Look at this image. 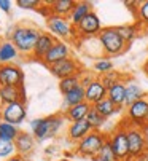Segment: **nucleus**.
I'll use <instances>...</instances> for the list:
<instances>
[{"instance_id": "obj_1", "label": "nucleus", "mask_w": 148, "mask_h": 161, "mask_svg": "<svg viewBox=\"0 0 148 161\" xmlns=\"http://www.w3.org/2000/svg\"><path fill=\"white\" fill-rule=\"evenodd\" d=\"M40 35L41 31L37 29L35 26H16L11 32L10 40L13 42V45L18 48L19 53L32 56Z\"/></svg>"}, {"instance_id": "obj_2", "label": "nucleus", "mask_w": 148, "mask_h": 161, "mask_svg": "<svg viewBox=\"0 0 148 161\" xmlns=\"http://www.w3.org/2000/svg\"><path fill=\"white\" fill-rule=\"evenodd\" d=\"M99 45H101L102 51L107 56H118L121 53H124L129 45L121 38V35L118 34L116 27H104L101 31V34L97 35Z\"/></svg>"}, {"instance_id": "obj_3", "label": "nucleus", "mask_w": 148, "mask_h": 161, "mask_svg": "<svg viewBox=\"0 0 148 161\" xmlns=\"http://www.w3.org/2000/svg\"><path fill=\"white\" fill-rule=\"evenodd\" d=\"M64 118L61 115H51L46 118H34L30 121V131L37 141H45L58 134Z\"/></svg>"}, {"instance_id": "obj_4", "label": "nucleus", "mask_w": 148, "mask_h": 161, "mask_svg": "<svg viewBox=\"0 0 148 161\" xmlns=\"http://www.w3.org/2000/svg\"><path fill=\"white\" fill-rule=\"evenodd\" d=\"M107 142V136L101 131H92L91 134H88L83 141H80L77 144V155L85 156V158H92L96 159L99 152L102 150V147Z\"/></svg>"}, {"instance_id": "obj_5", "label": "nucleus", "mask_w": 148, "mask_h": 161, "mask_svg": "<svg viewBox=\"0 0 148 161\" xmlns=\"http://www.w3.org/2000/svg\"><path fill=\"white\" fill-rule=\"evenodd\" d=\"M107 141L116 156L118 161H131V153H129V142H128V132H126V126L119 125L115 128V131L107 137Z\"/></svg>"}, {"instance_id": "obj_6", "label": "nucleus", "mask_w": 148, "mask_h": 161, "mask_svg": "<svg viewBox=\"0 0 148 161\" xmlns=\"http://www.w3.org/2000/svg\"><path fill=\"white\" fill-rule=\"evenodd\" d=\"M126 126V132H128V142H129V153L131 158H137L142 153H145L148 150V141H146V134L143 128L134 126L128 121Z\"/></svg>"}, {"instance_id": "obj_7", "label": "nucleus", "mask_w": 148, "mask_h": 161, "mask_svg": "<svg viewBox=\"0 0 148 161\" xmlns=\"http://www.w3.org/2000/svg\"><path fill=\"white\" fill-rule=\"evenodd\" d=\"M46 27H48V31H49L51 35L64 38V40H70V38L77 37V31L72 26L69 18H61V16L49 14L46 18Z\"/></svg>"}, {"instance_id": "obj_8", "label": "nucleus", "mask_w": 148, "mask_h": 161, "mask_svg": "<svg viewBox=\"0 0 148 161\" xmlns=\"http://www.w3.org/2000/svg\"><path fill=\"white\" fill-rule=\"evenodd\" d=\"M27 117V108L24 102H14L0 105V121H7L11 125H21Z\"/></svg>"}, {"instance_id": "obj_9", "label": "nucleus", "mask_w": 148, "mask_h": 161, "mask_svg": "<svg viewBox=\"0 0 148 161\" xmlns=\"http://www.w3.org/2000/svg\"><path fill=\"white\" fill-rule=\"evenodd\" d=\"M24 86V72L16 64H0V88Z\"/></svg>"}, {"instance_id": "obj_10", "label": "nucleus", "mask_w": 148, "mask_h": 161, "mask_svg": "<svg viewBox=\"0 0 148 161\" xmlns=\"http://www.w3.org/2000/svg\"><path fill=\"white\" fill-rule=\"evenodd\" d=\"M126 117H128V121L131 125L139 126V128H145V123L148 118V94H145V97H142L140 101H137L128 107Z\"/></svg>"}, {"instance_id": "obj_11", "label": "nucleus", "mask_w": 148, "mask_h": 161, "mask_svg": "<svg viewBox=\"0 0 148 161\" xmlns=\"http://www.w3.org/2000/svg\"><path fill=\"white\" fill-rule=\"evenodd\" d=\"M49 70H51V74L56 78H59V80H64V78L72 77V75H78V74L83 72L80 62L77 59H73V58H67V59L51 65V67H49Z\"/></svg>"}, {"instance_id": "obj_12", "label": "nucleus", "mask_w": 148, "mask_h": 161, "mask_svg": "<svg viewBox=\"0 0 148 161\" xmlns=\"http://www.w3.org/2000/svg\"><path fill=\"white\" fill-rule=\"evenodd\" d=\"M104 27H102V24H101V19H99V16L92 11V13H89L80 24L75 27V31H77V37H86V38H89V37H97L99 34H101V31H102Z\"/></svg>"}, {"instance_id": "obj_13", "label": "nucleus", "mask_w": 148, "mask_h": 161, "mask_svg": "<svg viewBox=\"0 0 148 161\" xmlns=\"http://www.w3.org/2000/svg\"><path fill=\"white\" fill-rule=\"evenodd\" d=\"M67 58H70V47H69V43L64 42V40H58L53 45V48L49 50L46 53V56L41 59V62L49 69L51 65H54V64H58V62H61V61H64Z\"/></svg>"}, {"instance_id": "obj_14", "label": "nucleus", "mask_w": 148, "mask_h": 161, "mask_svg": "<svg viewBox=\"0 0 148 161\" xmlns=\"http://www.w3.org/2000/svg\"><path fill=\"white\" fill-rule=\"evenodd\" d=\"M0 102L2 105L24 102L26 104V88L24 86H3L0 88Z\"/></svg>"}, {"instance_id": "obj_15", "label": "nucleus", "mask_w": 148, "mask_h": 161, "mask_svg": "<svg viewBox=\"0 0 148 161\" xmlns=\"http://www.w3.org/2000/svg\"><path fill=\"white\" fill-rule=\"evenodd\" d=\"M107 93L108 89L102 85V81L96 78L92 83H89L86 88H85V96H86V102L91 104V105H96L97 102H101L107 97Z\"/></svg>"}, {"instance_id": "obj_16", "label": "nucleus", "mask_w": 148, "mask_h": 161, "mask_svg": "<svg viewBox=\"0 0 148 161\" xmlns=\"http://www.w3.org/2000/svg\"><path fill=\"white\" fill-rule=\"evenodd\" d=\"M14 147H16V155H19L22 158L27 156L32 153V150L35 147V137L26 131H21L14 141Z\"/></svg>"}, {"instance_id": "obj_17", "label": "nucleus", "mask_w": 148, "mask_h": 161, "mask_svg": "<svg viewBox=\"0 0 148 161\" xmlns=\"http://www.w3.org/2000/svg\"><path fill=\"white\" fill-rule=\"evenodd\" d=\"M92 132V128L91 125L86 121V120H81V121H75V123H70L69 129H67V136L72 142H80L83 141L88 134Z\"/></svg>"}, {"instance_id": "obj_18", "label": "nucleus", "mask_w": 148, "mask_h": 161, "mask_svg": "<svg viewBox=\"0 0 148 161\" xmlns=\"http://www.w3.org/2000/svg\"><path fill=\"white\" fill-rule=\"evenodd\" d=\"M56 42H58V40H56L54 35H51L49 32H41V35H40L38 42H37V47H35V50H34L32 58L41 61V59L46 56V53L53 48V45H54Z\"/></svg>"}, {"instance_id": "obj_19", "label": "nucleus", "mask_w": 148, "mask_h": 161, "mask_svg": "<svg viewBox=\"0 0 148 161\" xmlns=\"http://www.w3.org/2000/svg\"><path fill=\"white\" fill-rule=\"evenodd\" d=\"M46 3L49 5L48 10L53 16L69 18L77 2H73V0H53V2H46Z\"/></svg>"}, {"instance_id": "obj_20", "label": "nucleus", "mask_w": 148, "mask_h": 161, "mask_svg": "<svg viewBox=\"0 0 148 161\" xmlns=\"http://www.w3.org/2000/svg\"><path fill=\"white\" fill-rule=\"evenodd\" d=\"M89 13H92V3L91 2H77L73 10H72V13H70V16H69V21L72 22L73 27H77Z\"/></svg>"}, {"instance_id": "obj_21", "label": "nucleus", "mask_w": 148, "mask_h": 161, "mask_svg": "<svg viewBox=\"0 0 148 161\" xmlns=\"http://www.w3.org/2000/svg\"><path fill=\"white\" fill-rule=\"evenodd\" d=\"M107 97L119 108L124 107V102H126V83L119 80L118 83H115L112 88H108V93H107Z\"/></svg>"}, {"instance_id": "obj_22", "label": "nucleus", "mask_w": 148, "mask_h": 161, "mask_svg": "<svg viewBox=\"0 0 148 161\" xmlns=\"http://www.w3.org/2000/svg\"><path fill=\"white\" fill-rule=\"evenodd\" d=\"M91 104H88V102H81V104H78V105H75V107H70V108H67L65 112H64V117L70 121V123H75V121H81V120H86V117H88V113H89V110H91Z\"/></svg>"}, {"instance_id": "obj_23", "label": "nucleus", "mask_w": 148, "mask_h": 161, "mask_svg": "<svg viewBox=\"0 0 148 161\" xmlns=\"http://www.w3.org/2000/svg\"><path fill=\"white\" fill-rule=\"evenodd\" d=\"M19 51L13 45L11 40H5L0 43V64H13V61L18 58Z\"/></svg>"}, {"instance_id": "obj_24", "label": "nucleus", "mask_w": 148, "mask_h": 161, "mask_svg": "<svg viewBox=\"0 0 148 161\" xmlns=\"http://www.w3.org/2000/svg\"><path fill=\"white\" fill-rule=\"evenodd\" d=\"M81 102H86V96H85V88L83 86H78L75 89H72L70 93L64 94V107L65 110L70 108V107H75Z\"/></svg>"}, {"instance_id": "obj_25", "label": "nucleus", "mask_w": 148, "mask_h": 161, "mask_svg": "<svg viewBox=\"0 0 148 161\" xmlns=\"http://www.w3.org/2000/svg\"><path fill=\"white\" fill-rule=\"evenodd\" d=\"M142 97H145V93H143V89L140 88V85H137L134 81L126 83V102H124V107L126 108L129 105H132L134 102L140 101Z\"/></svg>"}, {"instance_id": "obj_26", "label": "nucleus", "mask_w": 148, "mask_h": 161, "mask_svg": "<svg viewBox=\"0 0 148 161\" xmlns=\"http://www.w3.org/2000/svg\"><path fill=\"white\" fill-rule=\"evenodd\" d=\"M99 113L102 115L104 118H110L112 115H115V113H119L121 112V108L119 107H116L108 97H105L104 101H101V102H97L96 105H92Z\"/></svg>"}, {"instance_id": "obj_27", "label": "nucleus", "mask_w": 148, "mask_h": 161, "mask_svg": "<svg viewBox=\"0 0 148 161\" xmlns=\"http://www.w3.org/2000/svg\"><path fill=\"white\" fill-rule=\"evenodd\" d=\"M19 129L16 125H11V123H7V121H0V139L3 141H10V142H14L16 137L19 136Z\"/></svg>"}, {"instance_id": "obj_28", "label": "nucleus", "mask_w": 148, "mask_h": 161, "mask_svg": "<svg viewBox=\"0 0 148 161\" xmlns=\"http://www.w3.org/2000/svg\"><path fill=\"white\" fill-rule=\"evenodd\" d=\"M78 86H81V74L67 77V78H64V80L59 81V89H61L62 94L70 93L72 89H75V88H78Z\"/></svg>"}, {"instance_id": "obj_29", "label": "nucleus", "mask_w": 148, "mask_h": 161, "mask_svg": "<svg viewBox=\"0 0 148 161\" xmlns=\"http://www.w3.org/2000/svg\"><path fill=\"white\" fill-rule=\"evenodd\" d=\"M86 121L91 125V128H92V131H99L104 125H105V121H107V118H104L101 113H99L94 107H91V110H89V113H88V117H86Z\"/></svg>"}, {"instance_id": "obj_30", "label": "nucleus", "mask_w": 148, "mask_h": 161, "mask_svg": "<svg viewBox=\"0 0 148 161\" xmlns=\"http://www.w3.org/2000/svg\"><path fill=\"white\" fill-rule=\"evenodd\" d=\"M118 34L121 35V38L126 43H131L135 37H137V27L132 24H123V26H116Z\"/></svg>"}, {"instance_id": "obj_31", "label": "nucleus", "mask_w": 148, "mask_h": 161, "mask_svg": "<svg viewBox=\"0 0 148 161\" xmlns=\"http://www.w3.org/2000/svg\"><path fill=\"white\" fill-rule=\"evenodd\" d=\"M94 72L99 74V75H104V74H108L113 70V62L112 59L108 58H99L96 62H94Z\"/></svg>"}, {"instance_id": "obj_32", "label": "nucleus", "mask_w": 148, "mask_h": 161, "mask_svg": "<svg viewBox=\"0 0 148 161\" xmlns=\"http://www.w3.org/2000/svg\"><path fill=\"white\" fill-rule=\"evenodd\" d=\"M135 16L139 19L140 24L148 27V0L143 2H137V10H135Z\"/></svg>"}, {"instance_id": "obj_33", "label": "nucleus", "mask_w": 148, "mask_h": 161, "mask_svg": "<svg viewBox=\"0 0 148 161\" xmlns=\"http://www.w3.org/2000/svg\"><path fill=\"white\" fill-rule=\"evenodd\" d=\"M14 153H16L14 142L0 139V158H7V159H8V158L14 156Z\"/></svg>"}, {"instance_id": "obj_34", "label": "nucleus", "mask_w": 148, "mask_h": 161, "mask_svg": "<svg viewBox=\"0 0 148 161\" xmlns=\"http://www.w3.org/2000/svg\"><path fill=\"white\" fill-rule=\"evenodd\" d=\"M99 80H101V81H102V85L108 89V88H112L115 83H118L121 78H119V74H118L116 70H112V72H108V74L99 75Z\"/></svg>"}, {"instance_id": "obj_35", "label": "nucleus", "mask_w": 148, "mask_h": 161, "mask_svg": "<svg viewBox=\"0 0 148 161\" xmlns=\"http://www.w3.org/2000/svg\"><path fill=\"white\" fill-rule=\"evenodd\" d=\"M96 161H118L116 156H115V153H113V150H112V147H110V144H108V141L105 142V145L102 147V150L99 152Z\"/></svg>"}, {"instance_id": "obj_36", "label": "nucleus", "mask_w": 148, "mask_h": 161, "mask_svg": "<svg viewBox=\"0 0 148 161\" xmlns=\"http://www.w3.org/2000/svg\"><path fill=\"white\" fill-rule=\"evenodd\" d=\"M16 5L22 10H38L41 7L40 0H18Z\"/></svg>"}, {"instance_id": "obj_37", "label": "nucleus", "mask_w": 148, "mask_h": 161, "mask_svg": "<svg viewBox=\"0 0 148 161\" xmlns=\"http://www.w3.org/2000/svg\"><path fill=\"white\" fill-rule=\"evenodd\" d=\"M96 80V77L94 75H89V74H86V72H81V86L83 88H86L89 83H92Z\"/></svg>"}, {"instance_id": "obj_38", "label": "nucleus", "mask_w": 148, "mask_h": 161, "mask_svg": "<svg viewBox=\"0 0 148 161\" xmlns=\"http://www.w3.org/2000/svg\"><path fill=\"white\" fill-rule=\"evenodd\" d=\"M11 7H13V3L10 2V0H0V10H2V11L10 13L11 11Z\"/></svg>"}, {"instance_id": "obj_39", "label": "nucleus", "mask_w": 148, "mask_h": 161, "mask_svg": "<svg viewBox=\"0 0 148 161\" xmlns=\"http://www.w3.org/2000/svg\"><path fill=\"white\" fill-rule=\"evenodd\" d=\"M131 161H148V150H146L145 153H142L140 156H137V158H132Z\"/></svg>"}, {"instance_id": "obj_40", "label": "nucleus", "mask_w": 148, "mask_h": 161, "mask_svg": "<svg viewBox=\"0 0 148 161\" xmlns=\"http://www.w3.org/2000/svg\"><path fill=\"white\" fill-rule=\"evenodd\" d=\"M5 161H24V158L19 156V155H14V156H11V158H8V159H5Z\"/></svg>"}, {"instance_id": "obj_41", "label": "nucleus", "mask_w": 148, "mask_h": 161, "mask_svg": "<svg viewBox=\"0 0 148 161\" xmlns=\"http://www.w3.org/2000/svg\"><path fill=\"white\" fill-rule=\"evenodd\" d=\"M143 69H145V72H146V75H148V61H146V64L143 65Z\"/></svg>"}, {"instance_id": "obj_42", "label": "nucleus", "mask_w": 148, "mask_h": 161, "mask_svg": "<svg viewBox=\"0 0 148 161\" xmlns=\"http://www.w3.org/2000/svg\"><path fill=\"white\" fill-rule=\"evenodd\" d=\"M145 129H148V118H146V123H145Z\"/></svg>"}]
</instances>
